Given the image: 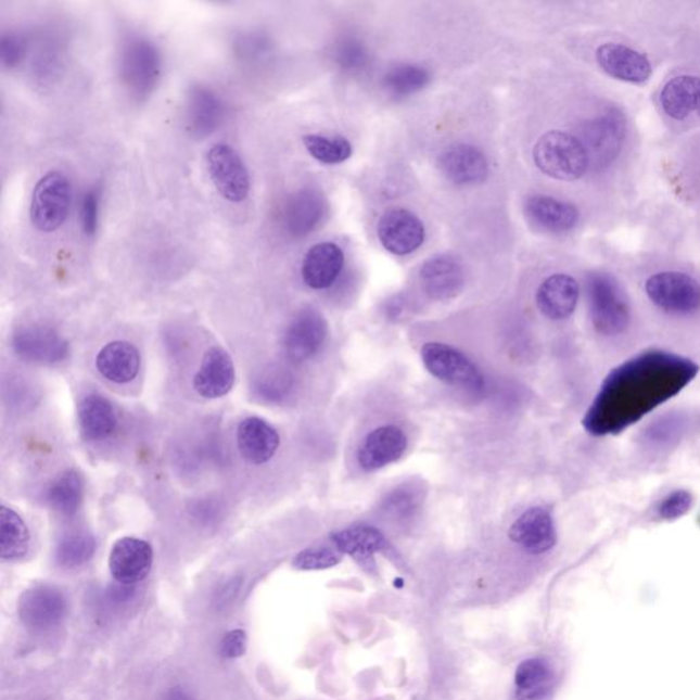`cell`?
Here are the masks:
<instances>
[{"label": "cell", "mask_w": 700, "mask_h": 700, "mask_svg": "<svg viewBox=\"0 0 700 700\" xmlns=\"http://www.w3.org/2000/svg\"><path fill=\"white\" fill-rule=\"evenodd\" d=\"M698 372L697 362L671 352L635 356L604 379L584 416L583 428L594 436L623 433L683 392Z\"/></svg>", "instance_id": "cell-1"}, {"label": "cell", "mask_w": 700, "mask_h": 700, "mask_svg": "<svg viewBox=\"0 0 700 700\" xmlns=\"http://www.w3.org/2000/svg\"><path fill=\"white\" fill-rule=\"evenodd\" d=\"M536 167L546 176L560 181H576L588 170L586 147L567 131H547L534 147Z\"/></svg>", "instance_id": "cell-2"}, {"label": "cell", "mask_w": 700, "mask_h": 700, "mask_svg": "<svg viewBox=\"0 0 700 700\" xmlns=\"http://www.w3.org/2000/svg\"><path fill=\"white\" fill-rule=\"evenodd\" d=\"M420 357L431 376L441 382L468 393L483 391V373L456 347L442 342H429L420 349Z\"/></svg>", "instance_id": "cell-3"}, {"label": "cell", "mask_w": 700, "mask_h": 700, "mask_svg": "<svg viewBox=\"0 0 700 700\" xmlns=\"http://www.w3.org/2000/svg\"><path fill=\"white\" fill-rule=\"evenodd\" d=\"M587 288L595 330L607 336L623 333L629 323V305L614 279L607 273H593Z\"/></svg>", "instance_id": "cell-4"}, {"label": "cell", "mask_w": 700, "mask_h": 700, "mask_svg": "<svg viewBox=\"0 0 700 700\" xmlns=\"http://www.w3.org/2000/svg\"><path fill=\"white\" fill-rule=\"evenodd\" d=\"M72 204V186L65 174L47 173L36 183L30 200V220L39 231L54 233L61 228Z\"/></svg>", "instance_id": "cell-5"}, {"label": "cell", "mask_w": 700, "mask_h": 700, "mask_svg": "<svg viewBox=\"0 0 700 700\" xmlns=\"http://www.w3.org/2000/svg\"><path fill=\"white\" fill-rule=\"evenodd\" d=\"M209 178L220 196L230 203H242L250 196L249 168L233 147L215 144L205 155Z\"/></svg>", "instance_id": "cell-6"}, {"label": "cell", "mask_w": 700, "mask_h": 700, "mask_svg": "<svg viewBox=\"0 0 700 700\" xmlns=\"http://www.w3.org/2000/svg\"><path fill=\"white\" fill-rule=\"evenodd\" d=\"M646 293L658 308L673 315H689L700 308V285L684 272H658L647 279Z\"/></svg>", "instance_id": "cell-7"}, {"label": "cell", "mask_w": 700, "mask_h": 700, "mask_svg": "<svg viewBox=\"0 0 700 700\" xmlns=\"http://www.w3.org/2000/svg\"><path fill=\"white\" fill-rule=\"evenodd\" d=\"M66 612L65 595L47 584L30 587L20 597V620L31 634H46L55 629L65 619Z\"/></svg>", "instance_id": "cell-8"}, {"label": "cell", "mask_w": 700, "mask_h": 700, "mask_svg": "<svg viewBox=\"0 0 700 700\" xmlns=\"http://www.w3.org/2000/svg\"><path fill=\"white\" fill-rule=\"evenodd\" d=\"M378 237L384 250L396 256H407L423 245L425 229L418 215L405 208H393L379 219Z\"/></svg>", "instance_id": "cell-9"}, {"label": "cell", "mask_w": 700, "mask_h": 700, "mask_svg": "<svg viewBox=\"0 0 700 700\" xmlns=\"http://www.w3.org/2000/svg\"><path fill=\"white\" fill-rule=\"evenodd\" d=\"M408 449V435L396 424H384L373 429L361 441L357 449V464L362 471L376 472L393 464Z\"/></svg>", "instance_id": "cell-10"}, {"label": "cell", "mask_w": 700, "mask_h": 700, "mask_svg": "<svg viewBox=\"0 0 700 700\" xmlns=\"http://www.w3.org/2000/svg\"><path fill=\"white\" fill-rule=\"evenodd\" d=\"M161 58L154 46L144 40L131 41L120 55V73L126 87L137 97H145L156 86Z\"/></svg>", "instance_id": "cell-11"}, {"label": "cell", "mask_w": 700, "mask_h": 700, "mask_svg": "<svg viewBox=\"0 0 700 700\" xmlns=\"http://www.w3.org/2000/svg\"><path fill=\"white\" fill-rule=\"evenodd\" d=\"M152 562L154 550L149 542L125 536L115 542L110 552L109 568L115 581L124 586H133L150 575Z\"/></svg>", "instance_id": "cell-12"}, {"label": "cell", "mask_w": 700, "mask_h": 700, "mask_svg": "<svg viewBox=\"0 0 700 700\" xmlns=\"http://www.w3.org/2000/svg\"><path fill=\"white\" fill-rule=\"evenodd\" d=\"M13 347L21 359L38 365L54 366L68 356L67 341L46 326L20 329L13 336Z\"/></svg>", "instance_id": "cell-13"}, {"label": "cell", "mask_w": 700, "mask_h": 700, "mask_svg": "<svg viewBox=\"0 0 700 700\" xmlns=\"http://www.w3.org/2000/svg\"><path fill=\"white\" fill-rule=\"evenodd\" d=\"M328 329L322 317L313 309H305L288 326L283 335L289 359L303 362L313 359L322 349Z\"/></svg>", "instance_id": "cell-14"}, {"label": "cell", "mask_w": 700, "mask_h": 700, "mask_svg": "<svg viewBox=\"0 0 700 700\" xmlns=\"http://www.w3.org/2000/svg\"><path fill=\"white\" fill-rule=\"evenodd\" d=\"M597 62L610 77L636 86L649 81L652 76L649 58L625 44H602L597 50Z\"/></svg>", "instance_id": "cell-15"}, {"label": "cell", "mask_w": 700, "mask_h": 700, "mask_svg": "<svg viewBox=\"0 0 700 700\" xmlns=\"http://www.w3.org/2000/svg\"><path fill=\"white\" fill-rule=\"evenodd\" d=\"M236 383V367L228 352L213 346L205 354L193 386L199 396L205 399H218L231 392Z\"/></svg>", "instance_id": "cell-16"}, {"label": "cell", "mask_w": 700, "mask_h": 700, "mask_svg": "<svg viewBox=\"0 0 700 700\" xmlns=\"http://www.w3.org/2000/svg\"><path fill=\"white\" fill-rule=\"evenodd\" d=\"M510 539L531 555H542L555 547L557 533L549 510L540 507L525 510L509 531Z\"/></svg>", "instance_id": "cell-17"}, {"label": "cell", "mask_w": 700, "mask_h": 700, "mask_svg": "<svg viewBox=\"0 0 700 700\" xmlns=\"http://www.w3.org/2000/svg\"><path fill=\"white\" fill-rule=\"evenodd\" d=\"M237 445L246 461L263 466L276 456L281 446V436L265 419L250 416L237 428Z\"/></svg>", "instance_id": "cell-18"}, {"label": "cell", "mask_w": 700, "mask_h": 700, "mask_svg": "<svg viewBox=\"0 0 700 700\" xmlns=\"http://www.w3.org/2000/svg\"><path fill=\"white\" fill-rule=\"evenodd\" d=\"M441 171L457 186H472L487 178L488 162L483 152L471 144L447 147L440 156Z\"/></svg>", "instance_id": "cell-19"}, {"label": "cell", "mask_w": 700, "mask_h": 700, "mask_svg": "<svg viewBox=\"0 0 700 700\" xmlns=\"http://www.w3.org/2000/svg\"><path fill=\"white\" fill-rule=\"evenodd\" d=\"M344 252L334 242H320L305 255L302 277L305 285L314 291H324L334 285L344 268Z\"/></svg>", "instance_id": "cell-20"}, {"label": "cell", "mask_w": 700, "mask_h": 700, "mask_svg": "<svg viewBox=\"0 0 700 700\" xmlns=\"http://www.w3.org/2000/svg\"><path fill=\"white\" fill-rule=\"evenodd\" d=\"M578 283L567 273H555L540 283L536 292V304L545 317L552 320L570 318L578 302Z\"/></svg>", "instance_id": "cell-21"}, {"label": "cell", "mask_w": 700, "mask_h": 700, "mask_svg": "<svg viewBox=\"0 0 700 700\" xmlns=\"http://www.w3.org/2000/svg\"><path fill=\"white\" fill-rule=\"evenodd\" d=\"M94 366L109 382L130 383L140 372V352L129 341H113L99 352Z\"/></svg>", "instance_id": "cell-22"}, {"label": "cell", "mask_w": 700, "mask_h": 700, "mask_svg": "<svg viewBox=\"0 0 700 700\" xmlns=\"http://www.w3.org/2000/svg\"><path fill=\"white\" fill-rule=\"evenodd\" d=\"M420 281L429 296L436 300L455 297L464 285V272L455 257L440 255L424 263Z\"/></svg>", "instance_id": "cell-23"}, {"label": "cell", "mask_w": 700, "mask_h": 700, "mask_svg": "<svg viewBox=\"0 0 700 700\" xmlns=\"http://www.w3.org/2000/svg\"><path fill=\"white\" fill-rule=\"evenodd\" d=\"M525 214L535 225L551 233L572 230L581 218L575 205L545 194L529 198L525 202Z\"/></svg>", "instance_id": "cell-24"}, {"label": "cell", "mask_w": 700, "mask_h": 700, "mask_svg": "<svg viewBox=\"0 0 700 700\" xmlns=\"http://www.w3.org/2000/svg\"><path fill=\"white\" fill-rule=\"evenodd\" d=\"M660 99L663 112L673 119L684 120L692 115L700 117V77H673L662 88Z\"/></svg>", "instance_id": "cell-25"}, {"label": "cell", "mask_w": 700, "mask_h": 700, "mask_svg": "<svg viewBox=\"0 0 700 700\" xmlns=\"http://www.w3.org/2000/svg\"><path fill=\"white\" fill-rule=\"evenodd\" d=\"M78 422L88 441L107 440L117 429L118 418L113 404L100 394H88L78 405Z\"/></svg>", "instance_id": "cell-26"}, {"label": "cell", "mask_w": 700, "mask_h": 700, "mask_svg": "<svg viewBox=\"0 0 700 700\" xmlns=\"http://www.w3.org/2000/svg\"><path fill=\"white\" fill-rule=\"evenodd\" d=\"M514 682L519 700H547L552 692L555 671L549 662L533 658L520 663Z\"/></svg>", "instance_id": "cell-27"}, {"label": "cell", "mask_w": 700, "mask_h": 700, "mask_svg": "<svg viewBox=\"0 0 700 700\" xmlns=\"http://www.w3.org/2000/svg\"><path fill=\"white\" fill-rule=\"evenodd\" d=\"M322 200L313 191H300L294 194L283 209V224L289 233L300 237L308 234L322 218Z\"/></svg>", "instance_id": "cell-28"}, {"label": "cell", "mask_w": 700, "mask_h": 700, "mask_svg": "<svg viewBox=\"0 0 700 700\" xmlns=\"http://www.w3.org/2000/svg\"><path fill=\"white\" fill-rule=\"evenodd\" d=\"M336 550L355 558H370L386 547V539L370 525H352L331 535Z\"/></svg>", "instance_id": "cell-29"}, {"label": "cell", "mask_w": 700, "mask_h": 700, "mask_svg": "<svg viewBox=\"0 0 700 700\" xmlns=\"http://www.w3.org/2000/svg\"><path fill=\"white\" fill-rule=\"evenodd\" d=\"M29 547L30 534L24 519L14 509L0 508V557L4 561L21 560Z\"/></svg>", "instance_id": "cell-30"}, {"label": "cell", "mask_w": 700, "mask_h": 700, "mask_svg": "<svg viewBox=\"0 0 700 700\" xmlns=\"http://www.w3.org/2000/svg\"><path fill=\"white\" fill-rule=\"evenodd\" d=\"M82 479L76 471H67L55 479L47 492V501L55 512L72 516L82 501Z\"/></svg>", "instance_id": "cell-31"}, {"label": "cell", "mask_w": 700, "mask_h": 700, "mask_svg": "<svg viewBox=\"0 0 700 700\" xmlns=\"http://www.w3.org/2000/svg\"><path fill=\"white\" fill-rule=\"evenodd\" d=\"M97 551V540L89 533L68 534L56 546L55 558L58 564L66 570H76L86 565Z\"/></svg>", "instance_id": "cell-32"}, {"label": "cell", "mask_w": 700, "mask_h": 700, "mask_svg": "<svg viewBox=\"0 0 700 700\" xmlns=\"http://www.w3.org/2000/svg\"><path fill=\"white\" fill-rule=\"evenodd\" d=\"M303 143L308 154L323 165H339L352 156V145L344 137L320 135L304 136Z\"/></svg>", "instance_id": "cell-33"}, {"label": "cell", "mask_w": 700, "mask_h": 700, "mask_svg": "<svg viewBox=\"0 0 700 700\" xmlns=\"http://www.w3.org/2000/svg\"><path fill=\"white\" fill-rule=\"evenodd\" d=\"M430 81L429 72L418 65H399L384 76V87L396 97H409L419 92Z\"/></svg>", "instance_id": "cell-34"}, {"label": "cell", "mask_w": 700, "mask_h": 700, "mask_svg": "<svg viewBox=\"0 0 700 700\" xmlns=\"http://www.w3.org/2000/svg\"><path fill=\"white\" fill-rule=\"evenodd\" d=\"M686 419L677 413L662 416L645 430V442L652 447H666L680 441L686 431Z\"/></svg>", "instance_id": "cell-35"}, {"label": "cell", "mask_w": 700, "mask_h": 700, "mask_svg": "<svg viewBox=\"0 0 700 700\" xmlns=\"http://www.w3.org/2000/svg\"><path fill=\"white\" fill-rule=\"evenodd\" d=\"M192 123L198 129L212 130L213 126L220 118V103L212 92H194L192 98Z\"/></svg>", "instance_id": "cell-36"}, {"label": "cell", "mask_w": 700, "mask_h": 700, "mask_svg": "<svg viewBox=\"0 0 700 700\" xmlns=\"http://www.w3.org/2000/svg\"><path fill=\"white\" fill-rule=\"evenodd\" d=\"M341 561L340 551L330 547H309L298 552L293 565L300 571H322L335 567Z\"/></svg>", "instance_id": "cell-37"}, {"label": "cell", "mask_w": 700, "mask_h": 700, "mask_svg": "<svg viewBox=\"0 0 700 700\" xmlns=\"http://www.w3.org/2000/svg\"><path fill=\"white\" fill-rule=\"evenodd\" d=\"M285 378V376L278 372H268L267 376L260 377L255 383V392L257 396L265 399V402H282V398L287 396L289 389Z\"/></svg>", "instance_id": "cell-38"}, {"label": "cell", "mask_w": 700, "mask_h": 700, "mask_svg": "<svg viewBox=\"0 0 700 700\" xmlns=\"http://www.w3.org/2000/svg\"><path fill=\"white\" fill-rule=\"evenodd\" d=\"M692 497L686 489H677L667 496L658 508L663 520H677L691 508Z\"/></svg>", "instance_id": "cell-39"}, {"label": "cell", "mask_w": 700, "mask_h": 700, "mask_svg": "<svg viewBox=\"0 0 700 700\" xmlns=\"http://www.w3.org/2000/svg\"><path fill=\"white\" fill-rule=\"evenodd\" d=\"M99 194L97 191H89L82 199L81 224L87 236L97 233L99 225Z\"/></svg>", "instance_id": "cell-40"}, {"label": "cell", "mask_w": 700, "mask_h": 700, "mask_svg": "<svg viewBox=\"0 0 700 700\" xmlns=\"http://www.w3.org/2000/svg\"><path fill=\"white\" fill-rule=\"evenodd\" d=\"M249 638H246L245 631L233 629L225 635L222 644H220V652L228 660H236L245 654Z\"/></svg>", "instance_id": "cell-41"}, {"label": "cell", "mask_w": 700, "mask_h": 700, "mask_svg": "<svg viewBox=\"0 0 700 700\" xmlns=\"http://www.w3.org/2000/svg\"><path fill=\"white\" fill-rule=\"evenodd\" d=\"M24 54L23 41L17 35L3 36L0 41V60L4 66L14 67Z\"/></svg>", "instance_id": "cell-42"}, {"label": "cell", "mask_w": 700, "mask_h": 700, "mask_svg": "<svg viewBox=\"0 0 700 700\" xmlns=\"http://www.w3.org/2000/svg\"><path fill=\"white\" fill-rule=\"evenodd\" d=\"M166 700H191V699H189L187 695L181 691H173L167 695Z\"/></svg>", "instance_id": "cell-43"}, {"label": "cell", "mask_w": 700, "mask_h": 700, "mask_svg": "<svg viewBox=\"0 0 700 700\" xmlns=\"http://www.w3.org/2000/svg\"><path fill=\"white\" fill-rule=\"evenodd\" d=\"M700 520V519H699Z\"/></svg>", "instance_id": "cell-44"}]
</instances>
